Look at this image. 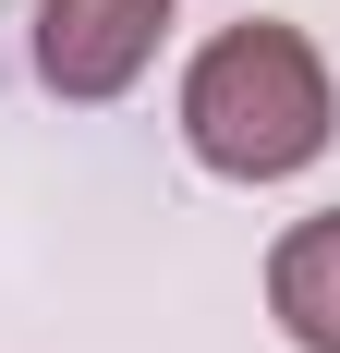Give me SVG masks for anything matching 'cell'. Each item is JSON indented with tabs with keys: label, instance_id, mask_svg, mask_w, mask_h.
I'll return each mask as SVG.
<instances>
[{
	"label": "cell",
	"instance_id": "cell-1",
	"mask_svg": "<svg viewBox=\"0 0 340 353\" xmlns=\"http://www.w3.org/2000/svg\"><path fill=\"white\" fill-rule=\"evenodd\" d=\"M340 134V85H328V49L304 25H219L182 61V146H195V171L219 183H292L316 171Z\"/></svg>",
	"mask_w": 340,
	"mask_h": 353
},
{
	"label": "cell",
	"instance_id": "cell-2",
	"mask_svg": "<svg viewBox=\"0 0 340 353\" xmlns=\"http://www.w3.org/2000/svg\"><path fill=\"white\" fill-rule=\"evenodd\" d=\"M182 0H36V85L73 110H109V98H134L146 61H158V37Z\"/></svg>",
	"mask_w": 340,
	"mask_h": 353
},
{
	"label": "cell",
	"instance_id": "cell-3",
	"mask_svg": "<svg viewBox=\"0 0 340 353\" xmlns=\"http://www.w3.org/2000/svg\"><path fill=\"white\" fill-rule=\"evenodd\" d=\"M268 317L292 353H340V208L292 219L268 244Z\"/></svg>",
	"mask_w": 340,
	"mask_h": 353
}]
</instances>
